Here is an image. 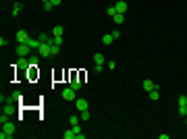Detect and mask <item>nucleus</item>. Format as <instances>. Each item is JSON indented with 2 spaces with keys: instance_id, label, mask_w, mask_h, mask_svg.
<instances>
[{
  "instance_id": "9b49d317",
  "label": "nucleus",
  "mask_w": 187,
  "mask_h": 139,
  "mask_svg": "<svg viewBox=\"0 0 187 139\" xmlns=\"http://www.w3.org/2000/svg\"><path fill=\"white\" fill-rule=\"evenodd\" d=\"M112 42H114L112 33H104V35H102V44H104V46H110Z\"/></svg>"
},
{
  "instance_id": "7ed1b4c3",
  "label": "nucleus",
  "mask_w": 187,
  "mask_h": 139,
  "mask_svg": "<svg viewBox=\"0 0 187 139\" xmlns=\"http://www.w3.org/2000/svg\"><path fill=\"white\" fill-rule=\"evenodd\" d=\"M60 96H62V100H67V102H71V100H77V89H73V87H65Z\"/></svg>"
},
{
  "instance_id": "f8f14e48",
  "label": "nucleus",
  "mask_w": 187,
  "mask_h": 139,
  "mask_svg": "<svg viewBox=\"0 0 187 139\" xmlns=\"http://www.w3.org/2000/svg\"><path fill=\"white\" fill-rule=\"evenodd\" d=\"M148 93H150V100H154V102H156V100L160 98V89H158V85L154 87L152 91H148Z\"/></svg>"
},
{
  "instance_id": "412c9836",
  "label": "nucleus",
  "mask_w": 187,
  "mask_h": 139,
  "mask_svg": "<svg viewBox=\"0 0 187 139\" xmlns=\"http://www.w3.org/2000/svg\"><path fill=\"white\" fill-rule=\"evenodd\" d=\"M71 87H73V89H79V87H81V81L73 79V81H71Z\"/></svg>"
},
{
  "instance_id": "39448f33",
  "label": "nucleus",
  "mask_w": 187,
  "mask_h": 139,
  "mask_svg": "<svg viewBox=\"0 0 187 139\" xmlns=\"http://www.w3.org/2000/svg\"><path fill=\"white\" fill-rule=\"evenodd\" d=\"M114 8H116V13H123V15H125L129 6H127V2H125V0H116V4H114Z\"/></svg>"
},
{
  "instance_id": "c756f323",
  "label": "nucleus",
  "mask_w": 187,
  "mask_h": 139,
  "mask_svg": "<svg viewBox=\"0 0 187 139\" xmlns=\"http://www.w3.org/2000/svg\"><path fill=\"white\" fill-rule=\"evenodd\" d=\"M185 110H187V104H185Z\"/></svg>"
},
{
  "instance_id": "aec40b11",
  "label": "nucleus",
  "mask_w": 187,
  "mask_h": 139,
  "mask_svg": "<svg viewBox=\"0 0 187 139\" xmlns=\"http://www.w3.org/2000/svg\"><path fill=\"white\" fill-rule=\"evenodd\" d=\"M69 121H71V127H75V125H79V121H81V118H79V116H71Z\"/></svg>"
},
{
  "instance_id": "1a4fd4ad",
  "label": "nucleus",
  "mask_w": 187,
  "mask_h": 139,
  "mask_svg": "<svg viewBox=\"0 0 187 139\" xmlns=\"http://www.w3.org/2000/svg\"><path fill=\"white\" fill-rule=\"evenodd\" d=\"M62 33H65V27H62V25H54L52 35H54V37H62Z\"/></svg>"
},
{
  "instance_id": "4be33fe9",
  "label": "nucleus",
  "mask_w": 187,
  "mask_h": 139,
  "mask_svg": "<svg viewBox=\"0 0 187 139\" xmlns=\"http://www.w3.org/2000/svg\"><path fill=\"white\" fill-rule=\"evenodd\" d=\"M52 8H54L52 2H44V11H52Z\"/></svg>"
},
{
  "instance_id": "5701e85b",
  "label": "nucleus",
  "mask_w": 187,
  "mask_h": 139,
  "mask_svg": "<svg viewBox=\"0 0 187 139\" xmlns=\"http://www.w3.org/2000/svg\"><path fill=\"white\" fill-rule=\"evenodd\" d=\"M106 67H108L110 71H114V69H116V65H114V60H108V62H106Z\"/></svg>"
},
{
  "instance_id": "6e6552de",
  "label": "nucleus",
  "mask_w": 187,
  "mask_h": 139,
  "mask_svg": "<svg viewBox=\"0 0 187 139\" xmlns=\"http://www.w3.org/2000/svg\"><path fill=\"white\" fill-rule=\"evenodd\" d=\"M94 65H102V67H104V54H102V52L94 54Z\"/></svg>"
},
{
  "instance_id": "a878e982",
  "label": "nucleus",
  "mask_w": 187,
  "mask_h": 139,
  "mask_svg": "<svg viewBox=\"0 0 187 139\" xmlns=\"http://www.w3.org/2000/svg\"><path fill=\"white\" fill-rule=\"evenodd\" d=\"M94 71L96 73H102V65H94Z\"/></svg>"
},
{
  "instance_id": "f3484780",
  "label": "nucleus",
  "mask_w": 187,
  "mask_h": 139,
  "mask_svg": "<svg viewBox=\"0 0 187 139\" xmlns=\"http://www.w3.org/2000/svg\"><path fill=\"white\" fill-rule=\"evenodd\" d=\"M52 44L60 48V46H62V37H54V35H52Z\"/></svg>"
},
{
  "instance_id": "ddd939ff",
  "label": "nucleus",
  "mask_w": 187,
  "mask_h": 139,
  "mask_svg": "<svg viewBox=\"0 0 187 139\" xmlns=\"http://www.w3.org/2000/svg\"><path fill=\"white\" fill-rule=\"evenodd\" d=\"M19 11H23V2H15L13 4V17H17Z\"/></svg>"
},
{
  "instance_id": "f03ea898",
  "label": "nucleus",
  "mask_w": 187,
  "mask_h": 139,
  "mask_svg": "<svg viewBox=\"0 0 187 139\" xmlns=\"http://www.w3.org/2000/svg\"><path fill=\"white\" fill-rule=\"evenodd\" d=\"M15 137V122L6 121L2 122V131H0V139H13Z\"/></svg>"
},
{
  "instance_id": "6ab92c4d",
  "label": "nucleus",
  "mask_w": 187,
  "mask_h": 139,
  "mask_svg": "<svg viewBox=\"0 0 187 139\" xmlns=\"http://www.w3.org/2000/svg\"><path fill=\"white\" fill-rule=\"evenodd\" d=\"M177 102H179V106H185L187 104V96H179V98H177Z\"/></svg>"
},
{
  "instance_id": "393cba45",
  "label": "nucleus",
  "mask_w": 187,
  "mask_h": 139,
  "mask_svg": "<svg viewBox=\"0 0 187 139\" xmlns=\"http://www.w3.org/2000/svg\"><path fill=\"white\" fill-rule=\"evenodd\" d=\"M21 67H23V69H27V56H25V58H21Z\"/></svg>"
},
{
  "instance_id": "423d86ee",
  "label": "nucleus",
  "mask_w": 187,
  "mask_h": 139,
  "mask_svg": "<svg viewBox=\"0 0 187 139\" xmlns=\"http://www.w3.org/2000/svg\"><path fill=\"white\" fill-rule=\"evenodd\" d=\"M75 106H77V110H79V112H83V110H90L87 100H75Z\"/></svg>"
},
{
  "instance_id": "bb28decb",
  "label": "nucleus",
  "mask_w": 187,
  "mask_h": 139,
  "mask_svg": "<svg viewBox=\"0 0 187 139\" xmlns=\"http://www.w3.org/2000/svg\"><path fill=\"white\" fill-rule=\"evenodd\" d=\"M50 2H52L54 6H60V4H62V0H50Z\"/></svg>"
},
{
  "instance_id": "2eb2a0df",
  "label": "nucleus",
  "mask_w": 187,
  "mask_h": 139,
  "mask_svg": "<svg viewBox=\"0 0 187 139\" xmlns=\"http://www.w3.org/2000/svg\"><path fill=\"white\" fill-rule=\"evenodd\" d=\"M62 137H65V139H75V137H77V133H75V131H73V127H71V129H69L67 133H62Z\"/></svg>"
},
{
  "instance_id": "cd10ccee",
  "label": "nucleus",
  "mask_w": 187,
  "mask_h": 139,
  "mask_svg": "<svg viewBox=\"0 0 187 139\" xmlns=\"http://www.w3.org/2000/svg\"><path fill=\"white\" fill-rule=\"evenodd\" d=\"M42 2H50V0H42Z\"/></svg>"
},
{
  "instance_id": "0eeeda50",
  "label": "nucleus",
  "mask_w": 187,
  "mask_h": 139,
  "mask_svg": "<svg viewBox=\"0 0 187 139\" xmlns=\"http://www.w3.org/2000/svg\"><path fill=\"white\" fill-rule=\"evenodd\" d=\"M27 39H29V35H27V31L19 29V31H17V42H19V44H27Z\"/></svg>"
},
{
  "instance_id": "dca6fc26",
  "label": "nucleus",
  "mask_w": 187,
  "mask_h": 139,
  "mask_svg": "<svg viewBox=\"0 0 187 139\" xmlns=\"http://www.w3.org/2000/svg\"><path fill=\"white\" fill-rule=\"evenodd\" d=\"M79 118H81V121H90V110H83V112H79Z\"/></svg>"
},
{
  "instance_id": "c85d7f7f",
  "label": "nucleus",
  "mask_w": 187,
  "mask_h": 139,
  "mask_svg": "<svg viewBox=\"0 0 187 139\" xmlns=\"http://www.w3.org/2000/svg\"><path fill=\"white\" fill-rule=\"evenodd\" d=\"M185 125H187V116H185Z\"/></svg>"
},
{
  "instance_id": "b1692460",
  "label": "nucleus",
  "mask_w": 187,
  "mask_h": 139,
  "mask_svg": "<svg viewBox=\"0 0 187 139\" xmlns=\"http://www.w3.org/2000/svg\"><path fill=\"white\" fill-rule=\"evenodd\" d=\"M110 33H112L114 39H119V37H121V31H119V29H114V31H110Z\"/></svg>"
},
{
  "instance_id": "f257e3e1",
  "label": "nucleus",
  "mask_w": 187,
  "mask_h": 139,
  "mask_svg": "<svg viewBox=\"0 0 187 139\" xmlns=\"http://www.w3.org/2000/svg\"><path fill=\"white\" fill-rule=\"evenodd\" d=\"M52 37L50 35H46V33H42L40 35V48H37V54L42 56V58H52L54 54H52Z\"/></svg>"
},
{
  "instance_id": "a211bd4d",
  "label": "nucleus",
  "mask_w": 187,
  "mask_h": 139,
  "mask_svg": "<svg viewBox=\"0 0 187 139\" xmlns=\"http://www.w3.org/2000/svg\"><path fill=\"white\" fill-rule=\"evenodd\" d=\"M106 15H108V17H114V15H116V8H114V6H108V8H106Z\"/></svg>"
},
{
  "instance_id": "9d476101",
  "label": "nucleus",
  "mask_w": 187,
  "mask_h": 139,
  "mask_svg": "<svg viewBox=\"0 0 187 139\" xmlns=\"http://www.w3.org/2000/svg\"><path fill=\"white\" fill-rule=\"evenodd\" d=\"M141 85H144V89H146V91H152V89L156 87V83H154L152 79H144V83H141Z\"/></svg>"
},
{
  "instance_id": "4468645a",
  "label": "nucleus",
  "mask_w": 187,
  "mask_h": 139,
  "mask_svg": "<svg viewBox=\"0 0 187 139\" xmlns=\"http://www.w3.org/2000/svg\"><path fill=\"white\" fill-rule=\"evenodd\" d=\"M112 21H114V23H116V25H121V23H123V21H125V15H123V13H116V15H114V17H112Z\"/></svg>"
},
{
  "instance_id": "20e7f679",
  "label": "nucleus",
  "mask_w": 187,
  "mask_h": 139,
  "mask_svg": "<svg viewBox=\"0 0 187 139\" xmlns=\"http://www.w3.org/2000/svg\"><path fill=\"white\" fill-rule=\"evenodd\" d=\"M29 52H31V48H29L27 44H19L17 50H15V54H17L19 58H25V56H29Z\"/></svg>"
}]
</instances>
